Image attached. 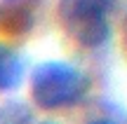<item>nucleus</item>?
I'll return each instance as SVG.
<instances>
[{"label": "nucleus", "instance_id": "nucleus-1", "mask_svg": "<svg viewBox=\"0 0 127 124\" xmlns=\"http://www.w3.org/2000/svg\"><path fill=\"white\" fill-rule=\"evenodd\" d=\"M90 77L66 61H42L31 75V98L42 110L73 108L90 94Z\"/></svg>", "mask_w": 127, "mask_h": 124}, {"label": "nucleus", "instance_id": "nucleus-3", "mask_svg": "<svg viewBox=\"0 0 127 124\" xmlns=\"http://www.w3.org/2000/svg\"><path fill=\"white\" fill-rule=\"evenodd\" d=\"M26 77V59L0 42V91H14Z\"/></svg>", "mask_w": 127, "mask_h": 124}, {"label": "nucleus", "instance_id": "nucleus-2", "mask_svg": "<svg viewBox=\"0 0 127 124\" xmlns=\"http://www.w3.org/2000/svg\"><path fill=\"white\" fill-rule=\"evenodd\" d=\"M115 0H61L59 17L64 28L82 47H101L111 37L108 14Z\"/></svg>", "mask_w": 127, "mask_h": 124}, {"label": "nucleus", "instance_id": "nucleus-7", "mask_svg": "<svg viewBox=\"0 0 127 124\" xmlns=\"http://www.w3.org/2000/svg\"><path fill=\"white\" fill-rule=\"evenodd\" d=\"M7 2H14V0H7Z\"/></svg>", "mask_w": 127, "mask_h": 124}, {"label": "nucleus", "instance_id": "nucleus-5", "mask_svg": "<svg viewBox=\"0 0 127 124\" xmlns=\"http://www.w3.org/2000/svg\"><path fill=\"white\" fill-rule=\"evenodd\" d=\"M90 124H115V122H111V120H94V122H90Z\"/></svg>", "mask_w": 127, "mask_h": 124}, {"label": "nucleus", "instance_id": "nucleus-6", "mask_svg": "<svg viewBox=\"0 0 127 124\" xmlns=\"http://www.w3.org/2000/svg\"><path fill=\"white\" fill-rule=\"evenodd\" d=\"M42 124H57V122H42Z\"/></svg>", "mask_w": 127, "mask_h": 124}, {"label": "nucleus", "instance_id": "nucleus-4", "mask_svg": "<svg viewBox=\"0 0 127 124\" xmlns=\"http://www.w3.org/2000/svg\"><path fill=\"white\" fill-rule=\"evenodd\" d=\"M0 124H31V110L19 101L0 106Z\"/></svg>", "mask_w": 127, "mask_h": 124}]
</instances>
